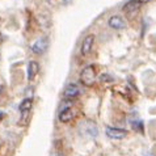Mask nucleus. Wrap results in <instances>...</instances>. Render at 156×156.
<instances>
[{
	"label": "nucleus",
	"mask_w": 156,
	"mask_h": 156,
	"mask_svg": "<svg viewBox=\"0 0 156 156\" xmlns=\"http://www.w3.org/2000/svg\"><path fill=\"white\" fill-rule=\"evenodd\" d=\"M105 134H106V136L110 138V139H123L125 136H127L126 130L115 129V127H106Z\"/></svg>",
	"instance_id": "2"
},
{
	"label": "nucleus",
	"mask_w": 156,
	"mask_h": 156,
	"mask_svg": "<svg viewBox=\"0 0 156 156\" xmlns=\"http://www.w3.org/2000/svg\"><path fill=\"white\" fill-rule=\"evenodd\" d=\"M38 71H40V66H38V63L34 62V60L29 62V64H28V80L32 81L34 77L37 76Z\"/></svg>",
	"instance_id": "10"
},
{
	"label": "nucleus",
	"mask_w": 156,
	"mask_h": 156,
	"mask_svg": "<svg viewBox=\"0 0 156 156\" xmlns=\"http://www.w3.org/2000/svg\"><path fill=\"white\" fill-rule=\"evenodd\" d=\"M72 118H73V112H72V109L70 106L64 108L63 110H60V113H59V121L60 122H63V123L70 122Z\"/></svg>",
	"instance_id": "11"
},
{
	"label": "nucleus",
	"mask_w": 156,
	"mask_h": 156,
	"mask_svg": "<svg viewBox=\"0 0 156 156\" xmlns=\"http://www.w3.org/2000/svg\"><path fill=\"white\" fill-rule=\"evenodd\" d=\"M142 3L139 0H129V2L122 7V11L125 13H131V12H136L140 8Z\"/></svg>",
	"instance_id": "8"
},
{
	"label": "nucleus",
	"mask_w": 156,
	"mask_h": 156,
	"mask_svg": "<svg viewBox=\"0 0 156 156\" xmlns=\"http://www.w3.org/2000/svg\"><path fill=\"white\" fill-rule=\"evenodd\" d=\"M32 105H33V98L32 97H28L25 98L23 102H21L20 105V112H21V117H23V119H25L29 114L30 109H32Z\"/></svg>",
	"instance_id": "7"
},
{
	"label": "nucleus",
	"mask_w": 156,
	"mask_h": 156,
	"mask_svg": "<svg viewBox=\"0 0 156 156\" xmlns=\"http://www.w3.org/2000/svg\"><path fill=\"white\" fill-rule=\"evenodd\" d=\"M63 94H64V97L66 98L73 100V98L80 96V89H79V87H77L76 84H68L66 88H64Z\"/></svg>",
	"instance_id": "3"
},
{
	"label": "nucleus",
	"mask_w": 156,
	"mask_h": 156,
	"mask_svg": "<svg viewBox=\"0 0 156 156\" xmlns=\"http://www.w3.org/2000/svg\"><path fill=\"white\" fill-rule=\"evenodd\" d=\"M55 156H64V155H63V154H57Z\"/></svg>",
	"instance_id": "16"
},
{
	"label": "nucleus",
	"mask_w": 156,
	"mask_h": 156,
	"mask_svg": "<svg viewBox=\"0 0 156 156\" xmlns=\"http://www.w3.org/2000/svg\"><path fill=\"white\" fill-rule=\"evenodd\" d=\"M81 126H83L81 129H83V131L85 133V135H89L92 138H94L97 135V126L94 122H92V121H85Z\"/></svg>",
	"instance_id": "5"
},
{
	"label": "nucleus",
	"mask_w": 156,
	"mask_h": 156,
	"mask_svg": "<svg viewBox=\"0 0 156 156\" xmlns=\"http://www.w3.org/2000/svg\"><path fill=\"white\" fill-rule=\"evenodd\" d=\"M4 41V37H3V34H2V32H0V43H2Z\"/></svg>",
	"instance_id": "13"
},
{
	"label": "nucleus",
	"mask_w": 156,
	"mask_h": 156,
	"mask_svg": "<svg viewBox=\"0 0 156 156\" xmlns=\"http://www.w3.org/2000/svg\"><path fill=\"white\" fill-rule=\"evenodd\" d=\"M139 2L143 4V3H147V2H150V0H139Z\"/></svg>",
	"instance_id": "15"
},
{
	"label": "nucleus",
	"mask_w": 156,
	"mask_h": 156,
	"mask_svg": "<svg viewBox=\"0 0 156 156\" xmlns=\"http://www.w3.org/2000/svg\"><path fill=\"white\" fill-rule=\"evenodd\" d=\"M0 90H2V89H0Z\"/></svg>",
	"instance_id": "17"
},
{
	"label": "nucleus",
	"mask_w": 156,
	"mask_h": 156,
	"mask_svg": "<svg viewBox=\"0 0 156 156\" xmlns=\"http://www.w3.org/2000/svg\"><path fill=\"white\" fill-rule=\"evenodd\" d=\"M96 79H97V73L96 70H94V66H87L83 68V71L80 73V81L81 84L84 85H93L96 83Z\"/></svg>",
	"instance_id": "1"
},
{
	"label": "nucleus",
	"mask_w": 156,
	"mask_h": 156,
	"mask_svg": "<svg viewBox=\"0 0 156 156\" xmlns=\"http://www.w3.org/2000/svg\"><path fill=\"white\" fill-rule=\"evenodd\" d=\"M46 46H47V40L46 38H40L37 40L36 42L33 43L32 46V51L34 54H43L46 50Z\"/></svg>",
	"instance_id": "6"
},
{
	"label": "nucleus",
	"mask_w": 156,
	"mask_h": 156,
	"mask_svg": "<svg viewBox=\"0 0 156 156\" xmlns=\"http://www.w3.org/2000/svg\"><path fill=\"white\" fill-rule=\"evenodd\" d=\"M4 118V113H3V112H0V121H2Z\"/></svg>",
	"instance_id": "14"
},
{
	"label": "nucleus",
	"mask_w": 156,
	"mask_h": 156,
	"mask_svg": "<svg viewBox=\"0 0 156 156\" xmlns=\"http://www.w3.org/2000/svg\"><path fill=\"white\" fill-rule=\"evenodd\" d=\"M130 125H131V127L135 130V131L138 133H144V127H143V122L140 119H133V121H130Z\"/></svg>",
	"instance_id": "12"
},
{
	"label": "nucleus",
	"mask_w": 156,
	"mask_h": 156,
	"mask_svg": "<svg viewBox=\"0 0 156 156\" xmlns=\"http://www.w3.org/2000/svg\"><path fill=\"white\" fill-rule=\"evenodd\" d=\"M93 42H94V36L93 34H89L84 38L83 43H81V54L83 55H88L92 50V46H93Z\"/></svg>",
	"instance_id": "4"
},
{
	"label": "nucleus",
	"mask_w": 156,
	"mask_h": 156,
	"mask_svg": "<svg viewBox=\"0 0 156 156\" xmlns=\"http://www.w3.org/2000/svg\"><path fill=\"white\" fill-rule=\"evenodd\" d=\"M109 25H110V28L117 29V30L125 29V27H126L123 19H122V17H119V16H112L109 19Z\"/></svg>",
	"instance_id": "9"
}]
</instances>
